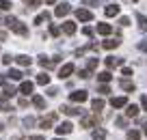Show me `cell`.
Listing matches in <instances>:
<instances>
[{
	"mask_svg": "<svg viewBox=\"0 0 147 140\" xmlns=\"http://www.w3.org/2000/svg\"><path fill=\"white\" fill-rule=\"evenodd\" d=\"M52 140H63V138H52Z\"/></svg>",
	"mask_w": 147,
	"mask_h": 140,
	"instance_id": "50",
	"label": "cell"
},
{
	"mask_svg": "<svg viewBox=\"0 0 147 140\" xmlns=\"http://www.w3.org/2000/svg\"><path fill=\"white\" fill-rule=\"evenodd\" d=\"M82 35H84V37H93V28H91V26H84V28H82Z\"/></svg>",
	"mask_w": 147,
	"mask_h": 140,
	"instance_id": "34",
	"label": "cell"
},
{
	"mask_svg": "<svg viewBox=\"0 0 147 140\" xmlns=\"http://www.w3.org/2000/svg\"><path fill=\"white\" fill-rule=\"evenodd\" d=\"M119 24H121V26H128V24H130V17H121Z\"/></svg>",
	"mask_w": 147,
	"mask_h": 140,
	"instance_id": "43",
	"label": "cell"
},
{
	"mask_svg": "<svg viewBox=\"0 0 147 140\" xmlns=\"http://www.w3.org/2000/svg\"><path fill=\"white\" fill-rule=\"evenodd\" d=\"M119 65H123V58H117V56H108V58H106V67L108 69L119 67Z\"/></svg>",
	"mask_w": 147,
	"mask_h": 140,
	"instance_id": "9",
	"label": "cell"
},
{
	"mask_svg": "<svg viewBox=\"0 0 147 140\" xmlns=\"http://www.w3.org/2000/svg\"><path fill=\"white\" fill-rule=\"evenodd\" d=\"M95 123H97L95 117H82V119H80V125L87 127V129H89V127H95Z\"/></svg>",
	"mask_w": 147,
	"mask_h": 140,
	"instance_id": "12",
	"label": "cell"
},
{
	"mask_svg": "<svg viewBox=\"0 0 147 140\" xmlns=\"http://www.w3.org/2000/svg\"><path fill=\"white\" fill-rule=\"evenodd\" d=\"M141 106H143V110L147 112V95H143V97H141Z\"/></svg>",
	"mask_w": 147,
	"mask_h": 140,
	"instance_id": "41",
	"label": "cell"
},
{
	"mask_svg": "<svg viewBox=\"0 0 147 140\" xmlns=\"http://www.w3.org/2000/svg\"><path fill=\"white\" fill-rule=\"evenodd\" d=\"M76 30H78V28H76L74 22H63V32H65V35H74Z\"/></svg>",
	"mask_w": 147,
	"mask_h": 140,
	"instance_id": "15",
	"label": "cell"
},
{
	"mask_svg": "<svg viewBox=\"0 0 147 140\" xmlns=\"http://www.w3.org/2000/svg\"><path fill=\"white\" fill-rule=\"evenodd\" d=\"M74 71H76V67H74V63H65L63 67L59 69V78H61V80H67V78L71 76Z\"/></svg>",
	"mask_w": 147,
	"mask_h": 140,
	"instance_id": "3",
	"label": "cell"
},
{
	"mask_svg": "<svg viewBox=\"0 0 147 140\" xmlns=\"http://www.w3.org/2000/svg\"><path fill=\"white\" fill-rule=\"evenodd\" d=\"M0 9H2V11H9L11 9V0H0Z\"/></svg>",
	"mask_w": 147,
	"mask_h": 140,
	"instance_id": "30",
	"label": "cell"
},
{
	"mask_svg": "<svg viewBox=\"0 0 147 140\" xmlns=\"http://www.w3.org/2000/svg\"><path fill=\"white\" fill-rule=\"evenodd\" d=\"M24 5H28V7H39V5H41V0H24Z\"/></svg>",
	"mask_w": 147,
	"mask_h": 140,
	"instance_id": "33",
	"label": "cell"
},
{
	"mask_svg": "<svg viewBox=\"0 0 147 140\" xmlns=\"http://www.w3.org/2000/svg\"><path fill=\"white\" fill-rule=\"evenodd\" d=\"M7 39V30H0V41H5Z\"/></svg>",
	"mask_w": 147,
	"mask_h": 140,
	"instance_id": "46",
	"label": "cell"
},
{
	"mask_svg": "<svg viewBox=\"0 0 147 140\" xmlns=\"http://www.w3.org/2000/svg\"><path fill=\"white\" fill-rule=\"evenodd\" d=\"M136 19H138V28H141V30H147V17H145V15L138 13V15H136Z\"/></svg>",
	"mask_w": 147,
	"mask_h": 140,
	"instance_id": "25",
	"label": "cell"
},
{
	"mask_svg": "<svg viewBox=\"0 0 147 140\" xmlns=\"http://www.w3.org/2000/svg\"><path fill=\"white\" fill-rule=\"evenodd\" d=\"M0 110H2V112H13V106H9L5 101V104H0Z\"/></svg>",
	"mask_w": 147,
	"mask_h": 140,
	"instance_id": "32",
	"label": "cell"
},
{
	"mask_svg": "<svg viewBox=\"0 0 147 140\" xmlns=\"http://www.w3.org/2000/svg\"><path fill=\"white\" fill-rule=\"evenodd\" d=\"M97 80H100L102 84H108V82L113 80V76H110V71H102V73H97Z\"/></svg>",
	"mask_w": 147,
	"mask_h": 140,
	"instance_id": "18",
	"label": "cell"
},
{
	"mask_svg": "<svg viewBox=\"0 0 147 140\" xmlns=\"http://www.w3.org/2000/svg\"><path fill=\"white\" fill-rule=\"evenodd\" d=\"M24 125L30 129V127H35V125H37V119H35V117H26V119H24Z\"/></svg>",
	"mask_w": 147,
	"mask_h": 140,
	"instance_id": "28",
	"label": "cell"
},
{
	"mask_svg": "<svg viewBox=\"0 0 147 140\" xmlns=\"http://www.w3.org/2000/svg\"><path fill=\"white\" fill-rule=\"evenodd\" d=\"M93 140H106V131L102 129V127L93 129Z\"/></svg>",
	"mask_w": 147,
	"mask_h": 140,
	"instance_id": "24",
	"label": "cell"
},
{
	"mask_svg": "<svg viewBox=\"0 0 147 140\" xmlns=\"http://www.w3.org/2000/svg\"><path fill=\"white\" fill-rule=\"evenodd\" d=\"M138 48H141V50H143V52H147V39H145V41H143V43H138Z\"/></svg>",
	"mask_w": 147,
	"mask_h": 140,
	"instance_id": "45",
	"label": "cell"
},
{
	"mask_svg": "<svg viewBox=\"0 0 147 140\" xmlns=\"http://www.w3.org/2000/svg\"><path fill=\"white\" fill-rule=\"evenodd\" d=\"M59 32H61V30H59V28L54 26V24H52V26H50V35H52V37H56V35H59Z\"/></svg>",
	"mask_w": 147,
	"mask_h": 140,
	"instance_id": "40",
	"label": "cell"
},
{
	"mask_svg": "<svg viewBox=\"0 0 147 140\" xmlns=\"http://www.w3.org/2000/svg\"><path fill=\"white\" fill-rule=\"evenodd\" d=\"M125 138H128V140H141V131H138V129H130Z\"/></svg>",
	"mask_w": 147,
	"mask_h": 140,
	"instance_id": "27",
	"label": "cell"
},
{
	"mask_svg": "<svg viewBox=\"0 0 147 140\" xmlns=\"http://www.w3.org/2000/svg\"><path fill=\"white\" fill-rule=\"evenodd\" d=\"M76 17H78L80 22H91V19H93V13H91L89 9H78V11H76Z\"/></svg>",
	"mask_w": 147,
	"mask_h": 140,
	"instance_id": "6",
	"label": "cell"
},
{
	"mask_svg": "<svg viewBox=\"0 0 147 140\" xmlns=\"http://www.w3.org/2000/svg\"><path fill=\"white\" fill-rule=\"evenodd\" d=\"M48 95H50V97H56V95H59V88H48Z\"/></svg>",
	"mask_w": 147,
	"mask_h": 140,
	"instance_id": "42",
	"label": "cell"
},
{
	"mask_svg": "<svg viewBox=\"0 0 147 140\" xmlns=\"http://www.w3.org/2000/svg\"><path fill=\"white\" fill-rule=\"evenodd\" d=\"M5 24H7V26H9L13 32H18V35H22V37H26V35H28V28L24 26V24H20L18 19L13 17V15H9V17L5 19Z\"/></svg>",
	"mask_w": 147,
	"mask_h": 140,
	"instance_id": "1",
	"label": "cell"
},
{
	"mask_svg": "<svg viewBox=\"0 0 147 140\" xmlns=\"http://www.w3.org/2000/svg\"><path fill=\"white\" fill-rule=\"evenodd\" d=\"M71 129H74V125H71L69 121H65V123H61V125L56 127V134H61V136H63V134H69Z\"/></svg>",
	"mask_w": 147,
	"mask_h": 140,
	"instance_id": "10",
	"label": "cell"
},
{
	"mask_svg": "<svg viewBox=\"0 0 147 140\" xmlns=\"http://www.w3.org/2000/svg\"><path fill=\"white\" fill-rule=\"evenodd\" d=\"M132 2H134V0H132Z\"/></svg>",
	"mask_w": 147,
	"mask_h": 140,
	"instance_id": "51",
	"label": "cell"
},
{
	"mask_svg": "<svg viewBox=\"0 0 147 140\" xmlns=\"http://www.w3.org/2000/svg\"><path fill=\"white\" fill-rule=\"evenodd\" d=\"M97 32H100V35H110V32H113V28H110V24H97Z\"/></svg>",
	"mask_w": 147,
	"mask_h": 140,
	"instance_id": "17",
	"label": "cell"
},
{
	"mask_svg": "<svg viewBox=\"0 0 147 140\" xmlns=\"http://www.w3.org/2000/svg\"><path fill=\"white\" fill-rule=\"evenodd\" d=\"M104 106H106L104 99H93V101H91V108L95 110V112H102V110H104Z\"/></svg>",
	"mask_w": 147,
	"mask_h": 140,
	"instance_id": "19",
	"label": "cell"
},
{
	"mask_svg": "<svg viewBox=\"0 0 147 140\" xmlns=\"http://www.w3.org/2000/svg\"><path fill=\"white\" fill-rule=\"evenodd\" d=\"M32 106L39 108V110H43V108H46V99H43L41 95H35V97H32Z\"/></svg>",
	"mask_w": 147,
	"mask_h": 140,
	"instance_id": "16",
	"label": "cell"
},
{
	"mask_svg": "<svg viewBox=\"0 0 147 140\" xmlns=\"http://www.w3.org/2000/svg\"><path fill=\"white\" fill-rule=\"evenodd\" d=\"M11 60H13V56H9V54H5V56H2V65H9Z\"/></svg>",
	"mask_w": 147,
	"mask_h": 140,
	"instance_id": "37",
	"label": "cell"
},
{
	"mask_svg": "<svg viewBox=\"0 0 147 140\" xmlns=\"http://www.w3.org/2000/svg\"><path fill=\"white\" fill-rule=\"evenodd\" d=\"M121 73H123V78H130V76H132V69H130V67H123V69H121Z\"/></svg>",
	"mask_w": 147,
	"mask_h": 140,
	"instance_id": "36",
	"label": "cell"
},
{
	"mask_svg": "<svg viewBox=\"0 0 147 140\" xmlns=\"http://www.w3.org/2000/svg\"><path fill=\"white\" fill-rule=\"evenodd\" d=\"M117 125H119V127H125V125H128V121H125L123 117H119V119H117Z\"/></svg>",
	"mask_w": 147,
	"mask_h": 140,
	"instance_id": "38",
	"label": "cell"
},
{
	"mask_svg": "<svg viewBox=\"0 0 147 140\" xmlns=\"http://www.w3.org/2000/svg\"><path fill=\"white\" fill-rule=\"evenodd\" d=\"M95 67H97V58H89L87 60V69H89V71H93Z\"/></svg>",
	"mask_w": 147,
	"mask_h": 140,
	"instance_id": "29",
	"label": "cell"
},
{
	"mask_svg": "<svg viewBox=\"0 0 147 140\" xmlns=\"http://www.w3.org/2000/svg\"><path fill=\"white\" fill-rule=\"evenodd\" d=\"M119 84H121V88H123V90H128V93H132V90H134V84H132L130 80H121Z\"/></svg>",
	"mask_w": 147,
	"mask_h": 140,
	"instance_id": "26",
	"label": "cell"
},
{
	"mask_svg": "<svg viewBox=\"0 0 147 140\" xmlns=\"http://www.w3.org/2000/svg\"><path fill=\"white\" fill-rule=\"evenodd\" d=\"M104 13H106V17H115V15H119V7L108 5V7H104Z\"/></svg>",
	"mask_w": 147,
	"mask_h": 140,
	"instance_id": "14",
	"label": "cell"
},
{
	"mask_svg": "<svg viewBox=\"0 0 147 140\" xmlns=\"http://www.w3.org/2000/svg\"><path fill=\"white\" fill-rule=\"evenodd\" d=\"M7 76H9L11 80H22V78H24V73L20 71V69H9V73H7Z\"/></svg>",
	"mask_w": 147,
	"mask_h": 140,
	"instance_id": "21",
	"label": "cell"
},
{
	"mask_svg": "<svg viewBox=\"0 0 147 140\" xmlns=\"http://www.w3.org/2000/svg\"><path fill=\"white\" fill-rule=\"evenodd\" d=\"M48 17H50V13H41V15H37V17H35V24H41L43 19H48Z\"/></svg>",
	"mask_w": 147,
	"mask_h": 140,
	"instance_id": "31",
	"label": "cell"
},
{
	"mask_svg": "<svg viewBox=\"0 0 147 140\" xmlns=\"http://www.w3.org/2000/svg\"><path fill=\"white\" fill-rule=\"evenodd\" d=\"M46 2H48V5H54V2H56V0H46Z\"/></svg>",
	"mask_w": 147,
	"mask_h": 140,
	"instance_id": "48",
	"label": "cell"
},
{
	"mask_svg": "<svg viewBox=\"0 0 147 140\" xmlns=\"http://www.w3.org/2000/svg\"><path fill=\"white\" fill-rule=\"evenodd\" d=\"M11 140H20V138H18V136H13V138H11Z\"/></svg>",
	"mask_w": 147,
	"mask_h": 140,
	"instance_id": "49",
	"label": "cell"
},
{
	"mask_svg": "<svg viewBox=\"0 0 147 140\" xmlns=\"http://www.w3.org/2000/svg\"><path fill=\"white\" fill-rule=\"evenodd\" d=\"M97 90H100V93H104V95H106V93H110L108 84H102V86H100V88H97Z\"/></svg>",
	"mask_w": 147,
	"mask_h": 140,
	"instance_id": "39",
	"label": "cell"
},
{
	"mask_svg": "<svg viewBox=\"0 0 147 140\" xmlns=\"http://www.w3.org/2000/svg\"><path fill=\"white\" fill-rule=\"evenodd\" d=\"M87 90H74V93H69V99L76 101V104H82V101H87Z\"/></svg>",
	"mask_w": 147,
	"mask_h": 140,
	"instance_id": "4",
	"label": "cell"
},
{
	"mask_svg": "<svg viewBox=\"0 0 147 140\" xmlns=\"http://www.w3.org/2000/svg\"><path fill=\"white\" fill-rule=\"evenodd\" d=\"M56 121H59V117H56L54 112H50L48 117H43L41 121H39V127H41V129H52V125H54Z\"/></svg>",
	"mask_w": 147,
	"mask_h": 140,
	"instance_id": "2",
	"label": "cell"
},
{
	"mask_svg": "<svg viewBox=\"0 0 147 140\" xmlns=\"http://www.w3.org/2000/svg\"><path fill=\"white\" fill-rule=\"evenodd\" d=\"M20 140H43V136H30V138H20Z\"/></svg>",
	"mask_w": 147,
	"mask_h": 140,
	"instance_id": "44",
	"label": "cell"
},
{
	"mask_svg": "<svg viewBox=\"0 0 147 140\" xmlns=\"http://www.w3.org/2000/svg\"><path fill=\"white\" fill-rule=\"evenodd\" d=\"M78 76H80V78H82V80H87V78H89V76H91V71H89V69H82V71H80V73H78Z\"/></svg>",
	"mask_w": 147,
	"mask_h": 140,
	"instance_id": "35",
	"label": "cell"
},
{
	"mask_svg": "<svg viewBox=\"0 0 147 140\" xmlns=\"http://www.w3.org/2000/svg\"><path fill=\"white\" fill-rule=\"evenodd\" d=\"M37 84L48 86V84H50V76H48V73H39V76H37Z\"/></svg>",
	"mask_w": 147,
	"mask_h": 140,
	"instance_id": "20",
	"label": "cell"
},
{
	"mask_svg": "<svg viewBox=\"0 0 147 140\" xmlns=\"http://www.w3.org/2000/svg\"><path fill=\"white\" fill-rule=\"evenodd\" d=\"M61 112L67 114V117H76V114H82V110H80V108H71V106L63 104V106H61Z\"/></svg>",
	"mask_w": 147,
	"mask_h": 140,
	"instance_id": "7",
	"label": "cell"
},
{
	"mask_svg": "<svg viewBox=\"0 0 147 140\" xmlns=\"http://www.w3.org/2000/svg\"><path fill=\"white\" fill-rule=\"evenodd\" d=\"M15 60H18V65H22V67H28V65L32 63V60H30V56H26V54L18 56V58H15Z\"/></svg>",
	"mask_w": 147,
	"mask_h": 140,
	"instance_id": "23",
	"label": "cell"
},
{
	"mask_svg": "<svg viewBox=\"0 0 147 140\" xmlns=\"http://www.w3.org/2000/svg\"><path fill=\"white\" fill-rule=\"evenodd\" d=\"M119 43H121L119 39H106L104 43H102V48H104V50H115V48H119Z\"/></svg>",
	"mask_w": 147,
	"mask_h": 140,
	"instance_id": "11",
	"label": "cell"
},
{
	"mask_svg": "<svg viewBox=\"0 0 147 140\" xmlns=\"http://www.w3.org/2000/svg\"><path fill=\"white\" fill-rule=\"evenodd\" d=\"M32 88H35L32 82H22V84H20V93H22V95H30Z\"/></svg>",
	"mask_w": 147,
	"mask_h": 140,
	"instance_id": "13",
	"label": "cell"
},
{
	"mask_svg": "<svg viewBox=\"0 0 147 140\" xmlns=\"http://www.w3.org/2000/svg\"><path fill=\"white\" fill-rule=\"evenodd\" d=\"M143 131H145V136H147V123H145V125H143Z\"/></svg>",
	"mask_w": 147,
	"mask_h": 140,
	"instance_id": "47",
	"label": "cell"
},
{
	"mask_svg": "<svg viewBox=\"0 0 147 140\" xmlns=\"http://www.w3.org/2000/svg\"><path fill=\"white\" fill-rule=\"evenodd\" d=\"M110 106H113V108H125V106H128V97H113V99H110Z\"/></svg>",
	"mask_w": 147,
	"mask_h": 140,
	"instance_id": "8",
	"label": "cell"
},
{
	"mask_svg": "<svg viewBox=\"0 0 147 140\" xmlns=\"http://www.w3.org/2000/svg\"><path fill=\"white\" fill-rule=\"evenodd\" d=\"M69 11H71V5H67V2H61V5L54 9V15H56V17H65Z\"/></svg>",
	"mask_w": 147,
	"mask_h": 140,
	"instance_id": "5",
	"label": "cell"
},
{
	"mask_svg": "<svg viewBox=\"0 0 147 140\" xmlns=\"http://www.w3.org/2000/svg\"><path fill=\"white\" fill-rule=\"evenodd\" d=\"M125 114H128V117H136V114H138V106L128 104V106H125Z\"/></svg>",
	"mask_w": 147,
	"mask_h": 140,
	"instance_id": "22",
	"label": "cell"
}]
</instances>
